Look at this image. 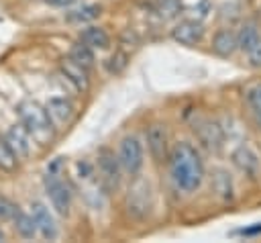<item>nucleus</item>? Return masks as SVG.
<instances>
[{
	"label": "nucleus",
	"instance_id": "obj_22",
	"mask_svg": "<svg viewBox=\"0 0 261 243\" xmlns=\"http://www.w3.org/2000/svg\"><path fill=\"white\" fill-rule=\"evenodd\" d=\"M18 161L20 159L16 157V153L12 151V147L8 145V141L4 137H0V169L6 172V174H10V172H14L18 167Z\"/></svg>",
	"mask_w": 261,
	"mask_h": 243
},
{
	"label": "nucleus",
	"instance_id": "obj_28",
	"mask_svg": "<svg viewBox=\"0 0 261 243\" xmlns=\"http://www.w3.org/2000/svg\"><path fill=\"white\" fill-rule=\"evenodd\" d=\"M261 233V223H255V227H249V229H243L241 235L245 237H251V235H259Z\"/></svg>",
	"mask_w": 261,
	"mask_h": 243
},
{
	"label": "nucleus",
	"instance_id": "obj_8",
	"mask_svg": "<svg viewBox=\"0 0 261 243\" xmlns=\"http://www.w3.org/2000/svg\"><path fill=\"white\" fill-rule=\"evenodd\" d=\"M230 159H232V163L237 165V169H239L241 174H245L249 180H257V178H259V174H261V159H259V155H257L249 145L237 147V149L232 151Z\"/></svg>",
	"mask_w": 261,
	"mask_h": 243
},
{
	"label": "nucleus",
	"instance_id": "obj_20",
	"mask_svg": "<svg viewBox=\"0 0 261 243\" xmlns=\"http://www.w3.org/2000/svg\"><path fill=\"white\" fill-rule=\"evenodd\" d=\"M12 221H14V229H16V233H18L20 237H24V239H35V235L39 233L33 214H27V212L18 210L16 216H14Z\"/></svg>",
	"mask_w": 261,
	"mask_h": 243
},
{
	"label": "nucleus",
	"instance_id": "obj_7",
	"mask_svg": "<svg viewBox=\"0 0 261 243\" xmlns=\"http://www.w3.org/2000/svg\"><path fill=\"white\" fill-rule=\"evenodd\" d=\"M194 133H196V139L200 141L202 147H206L208 151H218L224 143V133H222V127L216 123V120H198L194 125Z\"/></svg>",
	"mask_w": 261,
	"mask_h": 243
},
{
	"label": "nucleus",
	"instance_id": "obj_23",
	"mask_svg": "<svg viewBox=\"0 0 261 243\" xmlns=\"http://www.w3.org/2000/svg\"><path fill=\"white\" fill-rule=\"evenodd\" d=\"M261 37H259V33H257V29L253 27V25H245V27H241V31L237 33V41H239V49H243L245 53L259 41Z\"/></svg>",
	"mask_w": 261,
	"mask_h": 243
},
{
	"label": "nucleus",
	"instance_id": "obj_16",
	"mask_svg": "<svg viewBox=\"0 0 261 243\" xmlns=\"http://www.w3.org/2000/svg\"><path fill=\"white\" fill-rule=\"evenodd\" d=\"M80 41L86 43L92 49H108L110 47V35L102 27H96V25H90V27L82 29L80 31Z\"/></svg>",
	"mask_w": 261,
	"mask_h": 243
},
{
	"label": "nucleus",
	"instance_id": "obj_29",
	"mask_svg": "<svg viewBox=\"0 0 261 243\" xmlns=\"http://www.w3.org/2000/svg\"><path fill=\"white\" fill-rule=\"evenodd\" d=\"M45 2L51 6H57V8H65V6H71L75 0H45Z\"/></svg>",
	"mask_w": 261,
	"mask_h": 243
},
{
	"label": "nucleus",
	"instance_id": "obj_11",
	"mask_svg": "<svg viewBox=\"0 0 261 243\" xmlns=\"http://www.w3.org/2000/svg\"><path fill=\"white\" fill-rule=\"evenodd\" d=\"M204 37V25L200 20H181L171 29V39L179 45H196Z\"/></svg>",
	"mask_w": 261,
	"mask_h": 243
},
{
	"label": "nucleus",
	"instance_id": "obj_15",
	"mask_svg": "<svg viewBox=\"0 0 261 243\" xmlns=\"http://www.w3.org/2000/svg\"><path fill=\"white\" fill-rule=\"evenodd\" d=\"M239 49V41L237 35L228 29H220L214 37H212V51L220 57H230L234 51Z\"/></svg>",
	"mask_w": 261,
	"mask_h": 243
},
{
	"label": "nucleus",
	"instance_id": "obj_1",
	"mask_svg": "<svg viewBox=\"0 0 261 243\" xmlns=\"http://www.w3.org/2000/svg\"><path fill=\"white\" fill-rule=\"evenodd\" d=\"M169 174L177 190L181 192H196L204 180V163L198 149L188 143L179 141L169 151Z\"/></svg>",
	"mask_w": 261,
	"mask_h": 243
},
{
	"label": "nucleus",
	"instance_id": "obj_26",
	"mask_svg": "<svg viewBox=\"0 0 261 243\" xmlns=\"http://www.w3.org/2000/svg\"><path fill=\"white\" fill-rule=\"evenodd\" d=\"M247 59L253 67H261V39L247 51Z\"/></svg>",
	"mask_w": 261,
	"mask_h": 243
},
{
	"label": "nucleus",
	"instance_id": "obj_18",
	"mask_svg": "<svg viewBox=\"0 0 261 243\" xmlns=\"http://www.w3.org/2000/svg\"><path fill=\"white\" fill-rule=\"evenodd\" d=\"M245 102H247V106H249L255 123L261 129V82H255V84L247 86V90H245Z\"/></svg>",
	"mask_w": 261,
	"mask_h": 243
},
{
	"label": "nucleus",
	"instance_id": "obj_3",
	"mask_svg": "<svg viewBox=\"0 0 261 243\" xmlns=\"http://www.w3.org/2000/svg\"><path fill=\"white\" fill-rule=\"evenodd\" d=\"M151 204H153V196H151L149 182L135 176V182L128 186V192H126V198H124L126 212L133 218H145L151 210Z\"/></svg>",
	"mask_w": 261,
	"mask_h": 243
},
{
	"label": "nucleus",
	"instance_id": "obj_25",
	"mask_svg": "<svg viewBox=\"0 0 261 243\" xmlns=\"http://www.w3.org/2000/svg\"><path fill=\"white\" fill-rule=\"evenodd\" d=\"M18 210H20V208H18L10 198H6V196L0 194V223H4V221H12V218L16 216Z\"/></svg>",
	"mask_w": 261,
	"mask_h": 243
},
{
	"label": "nucleus",
	"instance_id": "obj_2",
	"mask_svg": "<svg viewBox=\"0 0 261 243\" xmlns=\"http://www.w3.org/2000/svg\"><path fill=\"white\" fill-rule=\"evenodd\" d=\"M16 112H18V118L24 125V129L33 135V139H37L39 143H45L47 139H51L53 123H51L45 106H41L35 100H22L16 106Z\"/></svg>",
	"mask_w": 261,
	"mask_h": 243
},
{
	"label": "nucleus",
	"instance_id": "obj_5",
	"mask_svg": "<svg viewBox=\"0 0 261 243\" xmlns=\"http://www.w3.org/2000/svg\"><path fill=\"white\" fill-rule=\"evenodd\" d=\"M45 192H47L49 202L55 208V212L61 216H67L69 208H71V192L55 172L45 174Z\"/></svg>",
	"mask_w": 261,
	"mask_h": 243
},
{
	"label": "nucleus",
	"instance_id": "obj_21",
	"mask_svg": "<svg viewBox=\"0 0 261 243\" xmlns=\"http://www.w3.org/2000/svg\"><path fill=\"white\" fill-rule=\"evenodd\" d=\"M212 188L222 200H232V180L224 169H216L212 176Z\"/></svg>",
	"mask_w": 261,
	"mask_h": 243
},
{
	"label": "nucleus",
	"instance_id": "obj_17",
	"mask_svg": "<svg viewBox=\"0 0 261 243\" xmlns=\"http://www.w3.org/2000/svg\"><path fill=\"white\" fill-rule=\"evenodd\" d=\"M100 14H102V6H100V4H84V6H80V8L69 10V12L65 14V20L82 25V22H92V20H96Z\"/></svg>",
	"mask_w": 261,
	"mask_h": 243
},
{
	"label": "nucleus",
	"instance_id": "obj_27",
	"mask_svg": "<svg viewBox=\"0 0 261 243\" xmlns=\"http://www.w3.org/2000/svg\"><path fill=\"white\" fill-rule=\"evenodd\" d=\"M179 8H181V6H179L177 0H163V4H161V8H159V14H161V16H173Z\"/></svg>",
	"mask_w": 261,
	"mask_h": 243
},
{
	"label": "nucleus",
	"instance_id": "obj_30",
	"mask_svg": "<svg viewBox=\"0 0 261 243\" xmlns=\"http://www.w3.org/2000/svg\"><path fill=\"white\" fill-rule=\"evenodd\" d=\"M0 241H4V233H2V229H0Z\"/></svg>",
	"mask_w": 261,
	"mask_h": 243
},
{
	"label": "nucleus",
	"instance_id": "obj_9",
	"mask_svg": "<svg viewBox=\"0 0 261 243\" xmlns=\"http://www.w3.org/2000/svg\"><path fill=\"white\" fill-rule=\"evenodd\" d=\"M120 172H122V167H120L118 157L110 149H102L98 153V174H100V180L110 190H114L120 184Z\"/></svg>",
	"mask_w": 261,
	"mask_h": 243
},
{
	"label": "nucleus",
	"instance_id": "obj_12",
	"mask_svg": "<svg viewBox=\"0 0 261 243\" xmlns=\"http://www.w3.org/2000/svg\"><path fill=\"white\" fill-rule=\"evenodd\" d=\"M45 108H47V114H49L53 127L67 125L73 118V112H75L71 100H67L65 96H53V98H49V102L45 104Z\"/></svg>",
	"mask_w": 261,
	"mask_h": 243
},
{
	"label": "nucleus",
	"instance_id": "obj_13",
	"mask_svg": "<svg viewBox=\"0 0 261 243\" xmlns=\"http://www.w3.org/2000/svg\"><path fill=\"white\" fill-rule=\"evenodd\" d=\"M59 69L63 74V78L80 92H86L90 88V76H88V69L80 63H75L73 59L69 57H63L61 63H59Z\"/></svg>",
	"mask_w": 261,
	"mask_h": 243
},
{
	"label": "nucleus",
	"instance_id": "obj_24",
	"mask_svg": "<svg viewBox=\"0 0 261 243\" xmlns=\"http://www.w3.org/2000/svg\"><path fill=\"white\" fill-rule=\"evenodd\" d=\"M126 61H128V55L122 53V51H116L114 55L108 57V61H106V69H108L110 74H120V71L126 67Z\"/></svg>",
	"mask_w": 261,
	"mask_h": 243
},
{
	"label": "nucleus",
	"instance_id": "obj_14",
	"mask_svg": "<svg viewBox=\"0 0 261 243\" xmlns=\"http://www.w3.org/2000/svg\"><path fill=\"white\" fill-rule=\"evenodd\" d=\"M31 214L37 223V229L43 239H55L57 237V223L51 214V210L43 202H33L31 204Z\"/></svg>",
	"mask_w": 261,
	"mask_h": 243
},
{
	"label": "nucleus",
	"instance_id": "obj_10",
	"mask_svg": "<svg viewBox=\"0 0 261 243\" xmlns=\"http://www.w3.org/2000/svg\"><path fill=\"white\" fill-rule=\"evenodd\" d=\"M4 139L8 141V145L12 147V151L16 153L18 159H27L31 155V145H33V135L24 129L22 123L10 125L8 131L4 133Z\"/></svg>",
	"mask_w": 261,
	"mask_h": 243
},
{
	"label": "nucleus",
	"instance_id": "obj_19",
	"mask_svg": "<svg viewBox=\"0 0 261 243\" xmlns=\"http://www.w3.org/2000/svg\"><path fill=\"white\" fill-rule=\"evenodd\" d=\"M69 59H73L75 63H80V65H84L86 69H92L94 67V61H96V57H94V49L92 47H88L86 43H82V41H77V43H73L71 45V49H69V55H67Z\"/></svg>",
	"mask_w": 261,
	"mask_h": 243
},
{
	"label": "nucleus",
	"instance_id": "obj_4",
	"mask_svg": "<svg viewBox=\"0 0 261 243\" xmlns=\"http://www.w3.org/2000/svg\"><path fill=\"white\" fill-rule=\"evenodd\" d=\"M122 172H126L128 176H139L143 163H145V153H143V143L137 137H124L118 143V153H116Z\"/></svg>",
	"mask_w": 261,
	"mask_h": 243
},
{
	"label": "nucleus",
	"instance_id": "obj_6",
	"mask_svg": "<svg viewBox=\"0 0 261 243\" xmlns=\"http://www.w3.org/2000/svg\"><path fill=\"white\" fill-rule=\"evenodd\" d=\"M145 139H147L149 155L155 163H161L169 157V137H167L165 125H161V123L149 125L145 131Z\"/></svg>",
	"mask_w": 261,
	"mask_h": 243
}]
</instances>
